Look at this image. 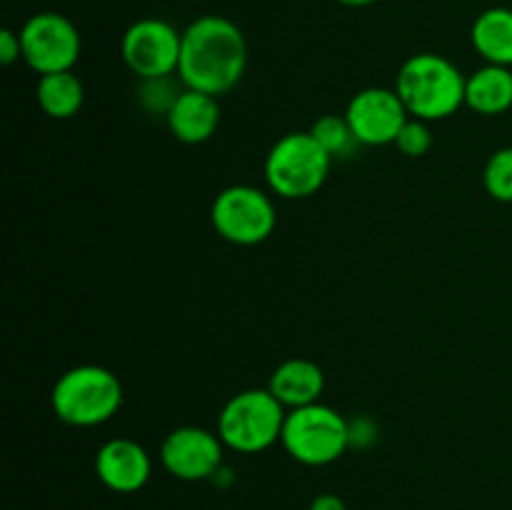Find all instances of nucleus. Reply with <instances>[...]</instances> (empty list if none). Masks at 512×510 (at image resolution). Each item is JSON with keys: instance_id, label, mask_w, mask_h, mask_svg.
Wrapping results in <instances>:
<instances>
[{"instance_id": "f03ea898", "label": "nucleus", "mask_w": 512, "mask_h": 510, "mask_svg": "<svg viewBox=\"0 0 512 510\" xmlns=\"http://www.w3.org/2000/svg\"><path fill=\"white\" fill-rule=\"evenodd\" d=\"M465 78L453 60L438 53L410 55L398 70L395 90L410 118L425 123L450 118L465 105Z\"/></svg>"}, {"instance_id": "6e6552de", "label": "nucleus", "mask_w": 512, "mask_h": 510, "mask_svg": "<svg viewBox=\"0 0 512 510\" xmlns=\"http://www.w3.org/2000/svg\"><path fill=\"white\" fill-rule=\"evenodd\" d=\"M18 35L25 65L38 75L73 70L80 58V48H83L80 30L75 28L73 20L63 13H53V10L30 15L20 25Z\"/></svg>"}, {"instance_id": "20e7f679", "label": "nucleus", "mask_w": 512, "mask_h": 510, "mask_svg": "<svg viewBox=\"0 0 512 510\" xmlns=\"http://www.w3.org/2000/svg\"><path fill=\"white\" fill-rule=\"evenodd\" d=\"M285 405L268 388H250L233 395L218 415V435L225 448L243 455L273 448L283 435Z\"/></svg>"}, {"instance_id": "9d476101", "label": "nucleus", "mask_w": 512, "mask_h": 510, "mask_svg": "<svg viewBox=\"0 0 512 510\" xmlns=\"http://www.w3.org/2000/svg\"><path fill=\"white\" fill-rule=\"evenodd\" d=\"M225 445L218 433L198 428V425H180L165 435L160 445V463L173 478L185 483L213 480L223 468Z\"/></svg>"}, {"instance_id": "a211bd4d", "label": "nucleus", "mask_w": 512, "mask_h": 510, "mask_svg": "<svg viewBox=\"0 0 512 510\" xmlns=\"http://www.w3.org/2000/svg\"><path fill=\"white\" fill-rule=\"evenodd\" d=\"M310 135H313V138L318 140V143L333 155V158L353 153L355 145H360L358 140H355L345 115H323V118H318L313 123Z\"/></svg>"}, {"instance_id": "f257e3e1", "label": "nucleus", "mask_w": 512, "mask_h": 510, "mask_svg": "<svg viewBox=\"0 0 512 510\" xmlns=\"http://www.w3.org/2000/svg\"><path fill=\"white\" fill-rule=\"evenodd\" d=\"M248 68V43L233 20L200 15L183 30L178 78L185 88L225 95L243 80Z\"/></svg>"}, {"instance_id": "0eeeda50", "label": "nucleus", "mask_w": 512, "mask_h": 510, "mask_svg": "<svg viewBox=\"0 0 512 510\" xmlns=\"http://www.w3.org/2000/svg\"><path fill=\"white\" fill-rule=\"evenodd\" d=\"M210 223L223 240L250 248L273 235L278 213L273 198L265 190L238 183L215 195L210 205Z\"/></svg>"}, {"instance_id": "7ed1b4c3", "label": "nucleus", "mask_w": 512, "mask_h": 510, "mask_svg": "<svg viewBox=\"0 0 512 510\" xmlns=\"http://www.w3.org/2000/svg\"><path fill=\"white\" fill-rule=\"evenodd\" d=\"M50 405L60 423L70 428H95L113 418L123 405L118 375L103 365H75L55 380Z\"/></svg>"}, {"instance_id": "f3484780", "label": "nucleus", "mask_w": 512, "mask_h": 510, "mask_svg": "<svg viewBox=\"0 0 512 510\" xmlns=\"http://www.w3.org/2000/svg\"><path fill=\"white\" fill-rule=\"evenodd\" d=\"M35 100H38L40 110L53 120H68L83 108L85 88L83 80L73 73V70H63V73H48L40 75L38 85H35Z\"/></svg>"}, {"instance_id": "423d86ee", "label": "nucleus", "mask_w": 512, "mask_h": 510, "mask_svg": "<svg viewBox=\"0 0 512 510\" xmlns=\"http://www.w3.org/2000/svg\"><path fill=\"white\" fill-rule=\"evenodd\" d=\"M330 165L333 155L310 135V130L288 133L270 148L265 158V180L280 198H310L325 185Z\"/></svg>"}, {"instance_id": "f8f14e48", "label": "nucleus", "mask_w": 512, "mask_h": 510, "mask_svg": "<svg viewBox=\"0 0 512 510\" xmlns=\"http://www.w3.org/2000/svg\"><path fill=\"white\" fill-rule=\"evenodd\" d=\"M95 475L113 493H138L153 475V460L138 440L113 438L95 453Z\"/></svg>"}, {"instance_id": "39448f33", "label": "nucleus", "mask_w": 512, "mask_h": 510, "mask_svg": "<svg viewBox=\"0 0 512 510\" xmlns=\"http://www.w3.org/2000/svg\"><path fill=\"white\" fill-rule=\"evenodd\" d=\"M280 443L300 465L323 468L343 458L350 448V420L320 400L293 408L285 415Z\"/></svg>"}, {"instance_id": "4468645a", "label": "nucleus", "mask_w": 512, "mask_h": 510, "mask_svg": "<svg viewBox=\"0 0 512 510\" xmlns=\"http://www.w3.org/2000/svg\"><path fill=\"white\" fill-rule=\"evenodd\" d=\"M268 390L285 405V410L318 403L325 390V375L318 363L305 358H290L270 375Z\"/></svg>"}, {"instance_id": "b1692460", "label": "nucleus", "mask_w": 512, "mask_h": 510, "mask_svg": "<svg viewBox=\"0 0 512 510\" xmlns=\"http://www.w3.org/2000/svg\"><path fill=\"white\" fill-rule=\"evenodd\" d=\"M308 510H348L345 500L340 495L333 493H320L310 500V508Z\"/></svg>"}, {"instance_id": "5701e85b", "label": "nucleus", "mask_w": 512, "mask_h": 510, "mask_svg": "<svg viewBox=\"0 0 512 510\" xmlns=\"http://www.w3.org/2000/svg\"><path fill=\"white\" fill-rule=\"evenodd\" d=\"M375 440V425L370 420L360 418L355 423H350V448H365Z\"/></svg>"}, {"instance_id": "aec40b11", "label": "nucleus", "mask_w": 512, "mask_h": 510, "mask_svg": "<svg viewBox=\"0 0 512 510\" xmlns=\"http://www.w3.org/2000/svg\"><path fill=\"white\" fill-rule=\"evenodd\" d=\"M183 93V90L175 88L173 83V75H168V78H153V80H140V105H143L145 110H150V113H163L168 115L170 108H173V103L178 100V95Z\"/></svg>"}, {"instance_id": "393cba45", "label": "nucleus", "mask_w": 512, "mask_h": 510, "mask_svg": "<svg viewBox=\"0 0 512 510\" xmlns=\"http://www.w3.org/2000/svg\"><path fill=\"white\" fill-rule=\"evenodd\" d=\"M335 3L345 5V8H368V5H375L378 0H335Z\"/></svg>"}, {"instance_id": "2eb2a0df", "label": "nucleus", "mask_w": 512, "mask_h": 510, "mask_svg": "<svg viewBox=\"0 0 512 510\" xmlns=\"http://www.w3.org/2000/svg\"><path fill=\"white\" fill-rule=\"evenodd\" d=\"M465 105L480 115H500L512 108V68L490 65L465 78Z\"/></svg>"}, {"instance_id": "9b49d317", "label": "nucleus", "mask_w": 512, "mask_h": 510, "mask_svg": "<svg viewBox=\"0 0 512 510\" xmlns=\"http://www.w3.org/2000/svg\"><path fill=\"white\" fill-rule=\"evenodd\" d=\"M410 113L395 88H363L350 98L345 108V120L360 145H390L395 143Z\"/></svg>"}, {"instance_id": "6ab92c4d", "label": "nucleus", "mask_w": 512, "mask_h": 510, "mask_svg": "<svg viewBox=\"0 0 512 510\" xmlns=\"http://www.w3.org/2000/svg\"><path fill=\"white\" fill-rule=\"evenodd\" d=\"M483 185L493 200L512 203V148H500L490 155L483 170Z\"/></svg>"}, {"instance_id": "412c9836", "label": "nucleus", "mask_w": 512, "mask_h": 510, "mask_svg": "<svg viewBox=\"0 0 512 510\" xmlns=\"http://www.w3.org/2000/svg\"><path fill=\"white\" fill-rule=\"evenodd\" d=\"M395 148L408 158H423L430 148H433V133H430L428 123L420 118H408L403 130L395 138Z\"/></svg>"}, {"instance_id": "ddd939ff", "label": "nucleus", "mask_w": 512, "mask_h": 510, "mask_svg": "<svg viewBox=\"0 0 512 510\" xmlns=\"http://www.w3.org/2000/svg\"><path fill=\"white\" fill-rule=\"evenodd\" d=\"M175 140L185 145H200L220 128V103L215 95L203 90L183 88L170 113L165 115Z\"/></svg>"}, {"instance_id": "1a4fd4ad", "label": "nucleus", "mask_w": 512, "mask_h": 510, "mask_svg": "<svg viewBox=\"0 0 512 510\" xmlns=\"http://www.w3.org/2000/svg\"><path fill=\"white\" fill-rule=\"evenodd\" d=\"M183 33L163 18H140L128 25L120 40L123 63L138 80L178 75Z\"/></svg>"}, {"instance_id": "dca6fc26", "label": "nucleus", "mask_w": 512, "mask_h": 510, "mask_svg": "<svg viewBox=\"0 0 512 510\" xmlns=\"http://www.w3.org/2000/svg\"><path fill=\"white\" fill-rule=\"evenodd\" d=\"M470 43L485 63L512 68V10L503 5L483 10L473 20Z\"/></svg>"}, {"instance_id": "4be33fe9", "label": "nucleus", "mask_w": 512, "mask_h": 510, "mask_svg": "<svg viewBox=\"0 0 512 510\" xmlns=\"http://www.w3.org/2000/svg\"><path fill=\"white\" fill-rule=\"evenodd\" d=\"M15 60H23V48H20V35L15 30H0V63L13 65Z\"/></svg>"}]
</instances>
